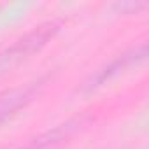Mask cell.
<instances>
[{
    "mask_svg": "<svg viewBox=\"0 0 149 149\" xmlns=\"http://www.w3.org/2000/svg\"><path fill=\"white\" fill-rule=\"evenodd\" d=\"M147 4L146 2H125V4H116V7L121 11V13H139L140 9H144Z\"/></svg>",
    "mask_w": 149,
    "mask_h": 149,
    "instance_id": "277c9868",
    "label": "cell"
},
{
    "mask_svg": "<svg viewBox=\"0 0 149 149\" xmlns=\"http://www.w3.org/2000/svg\"><path fill=\"white\" fill-rule=\"evenodd\" d=\"M60 30V23L47 21L32 32H28L25 37L16 40L13 46L0 51V77L11 74L14 68H18L23 61H26L32 54L39 53Z\"/></svg>",
    "mask_w": 149,
    "mask_h": 149,
    "instance_id": "6da1fadb",
    "label": "cell"
},
{
    "mask_svg": "<svg viewBox=\"0 0 149 149\" xmlns=\"http://www.w3.org/2000/svg\"><path fill=\"white\" fill-rule=\"evenodd\" d=\"M42 83H32L28 86L13 88L0 95V125L9 121L21 109H25L39 93Z\"/></svg>",
    "mask_w": 149,
    "mask_h": 149,
    "instance_id": "7a4b0ae2",
    "label": "cell"
},
{
    "mask_svg": "<svg viewBox=\"0 0 149 149\" xmlns=\"http://www.w3.org/2000/svg\"><path fill=\"white\" fill-rule=\"evenodd\" d=\"M146 56H147V46L142 44V46H139L137 49L130 51L128 54H123L121 58H118L116 61H112V63H111L109 67H105L104 70H100L97 76H95V81H91L90 86H98L100 83H104L105 79H109V77L116 76V74L123 72L125 68H128V67H132V65H135V63H139V61H144Z\"/></svg>",
    "mask_w": 149,
    "mask_h": 149,
    "instance_id": "3957f363",
    "label": "cell"
}]
</instances>
